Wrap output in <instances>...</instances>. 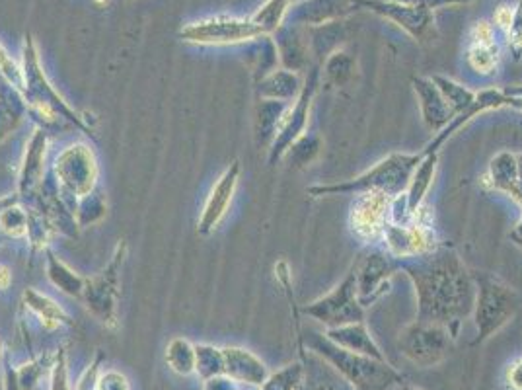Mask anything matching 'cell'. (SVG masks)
<instances>
[{
    "mask_svg": "<svg viewBox=\"0 0 522 390\" xmlns=\"http://www.w3.org/2000/svg\"><path fill=\"white\" fill-rule=\"evenodd\" d=\"M400 273L410 279L415 291V320L445 326L456 340L462 324L472 316L476 299L474 272L460 254L443 242L429 254L400 260Z\"/></svg>",
    "mask_w": 522,
    "mask_h": 390,
    "instance_id": "obj_1",
    "label": "cell"
},
{
    "mask_svg": "<svg viewBox=\"0 0 522 390\" xmlns=\"http://www.w3.org/2000/svg\"><path fill=\"white\" fill-rule=\"evenodd\" d=\"M304 348L324 361H328L337 373L355 390H396L404 385V375L388 363V359H374L355 351L343 350L330 342L324 332L306 330L302 334Z\"/></svg>",
    "mask_w": 522,
    "mask_h": 390,
    "instance_id": "obj_2",
    "label": "cell"
},
{
    "mask_svg": "<svg viewBox=\"0 0 522 390\" xmlns=\"http://www.w3.org/2000/svg\"><path fill=\"white\" fill-rule=\"evenodd\" d=\"M419 153H392L378 160L369 170L359 174L357 178L336 182V184H316L306 192L312 197H328V195H361L386 194L398 197L404 194L410 184L413 170L421 162Z\"/></svg>",
    "mask_w": 522,
    "mask_h": 390,
    "instance_id": "obj_3",
    "label": "cell"
},
{
    "mask_svg": "<svg viewBox=\"0 0 522 390\" xmlns=\"http://www.w3.org/2000/svg\"><path fill=\"white\" fill-rule=\"evenodd\" d=\"M476 299L472 320L476 326L474 346L485 344L497 332H501L519 311L517 291L495 273L474 272Z\"/></svg>",
    "mask_w": 522,
    "mask_h": 390,
    "instance_id": "obj_4",
    "label": "cell"
},
{
    "mask_svg": "<svg viewBox=\"0 0 522 390\" xmlns=\"http://www.w3.org/2000/svg\"><path fill=\"white\" fill-rule=\"evenodd\" d=\"M302 314L322 324L324 330H332L353 322H367V309L361 305L359 299L357 275L353 264L330 293L302 307Z\"/></svg>",
    "mask_w": 522,
    "mask_h": 390,
    "instance_id": "obj_5",
    "label": "cell"
},
{
    "mask_svg": "<svg viewBox=\"0 0 522 390\" xmlns=\"http://www.w3.org/2000/svg\"><path fill=\"white\" fill-rule=\"evenodd\" d=\"M441 244L443 242L439 240L433 225L431 207L425 203L408 223H388L380 246L398 260H410L433 252Z\"/></svg>",
    "mask_w": 522,
    "mask_h": 390,
    "instance_id": "obj_6",
    "label": "cell"
},
{
    "mask_svg": "<svg viewBox=\"0 0 522 390\" xmlns=\"http://www.w3.org/2000/svg\"><path fill=\"white\" fill-rule=\"evenodd\" d=\"M454 338L445 326L413 320L398 336V350L421 369L441 365L452 351Z\"/></svg>",
    "mask_w": 522,
    "mask_h": 390,
    "instance_id": "obj_7",
    "label": "cell"
},
{
    "mask_svg": "<svg viewBox=\"0 0 522 390\" xmlns=\"http://www.w3.org/2000/svg\"><path fill=\"white\" fill-rule=\"evenodd\" d=\"M265 36L269 34L252 18L246 20V18H236L226 14H217L191 22L180 32L182 41L193 45H236Z\"/></svg>",
    "mask_w": 522,
    "mask_h": 390,
    "instance_id": "obj_8",
    "label": "cell"
},
{
    "mask_svg": "<svg viewBox=\"0 0 522 390\" xmlns=\"http://www.w3.org/2000/svg\"><path fill=\"white\" fill-rule=\"evenodd\" d=\"M357 275V291L361 305L369 309L382 299L392 285V277L400 273V260L382 246H367L353 262Z\"/></svg>",
    "mask_w": 522,
    "mask_h": 390,
    "instance_id": "obj_9",
    "label": "cell"
},
{
    "mask_svg": "<svg viewBox=\"0 0 522 390\" xmlns=\"http://www.w3.org/2000/svg\"><path fill=\"white\" fill-rule=\"evenodd\" d=\"M318 90H320V71L312 69L302 84L299 98L289 104L285 116L281 119L279 131L271 143V153H269L271 164H275L277 160H283V156L287 155L291 145L306 133L310 110H312Z\"/></svg>",
    "mask_w": 522,
    "mask_h": 390,
    "instance_id": "obj_10",
    "label": "cell"
},
{
    "mask_svg": "<svg viewBox=\"0 0 522 390\" xmlns=\"http://www.w3.org/2000/svg\"><path fill=\"white\" fill-rule=\"evenodd\" d=\"M392 199L394 197L386 194L355 195L349 207L347 225L359 242H363L365 246L382 244L386 227L390 223Z\"/></svg>",
    "mask_w": 522,
    "mask_h": 390,
    "instance_id": "obj_11",
    "label": "cell"
},
{
    "mask_svg": "<svg viewBox=\"0 0 522 390\" xmlns=\"http://www.w3.org/2000/svg\"><path fill=\"white\" fill-rule=\"evenodd\" d=\"M501 108H513L522 112V98H517L513 94L507 92V88H484L478 92L474 104L464 110L462 114L454 116V119L448 123L443 131H439L421 151V155H439L443 145L448 139L458 133L464 125H468L472 119L482 116L485 112H493V110H501Z\"/></svg>",
    "mask_w": 522,
    "mask_h": 390,
    "instance_id": "obj_12",
    "label": "cell"
},
{
    "mask_svg": "<svg viewBox=\"0 0 522 390\" xmlns=\"http://www.w3.org/2000/svg\"><path fill=\"white\" fill-rule=\"evenodd\" d=\"M238 180H240V162L236 160L224 170L217 184L207 195L203 213L199 217V233L207 234L215 231V227L226 217L238 188Z\"/></svg>",
    "mask_w": 522,
    "mask_h": 390,
    "instance_id": "obj_13",
    "label": "cell"
},
{
    "mask_svg": "<svg viewBox=\"0 0 522 390\" xmlns=\"http://www.w3.org/2000/svg\"><path fill=\"white\" fill-rule=\"evenodd\" d=\"M499 45L495 41V30L489 22H476L470 30V39L466 47V65L478 77H493L499 69Z\"/></svg>",
    "mask_w": 522,
    "mask_h": 390,
    "instance_id": "obj_14",
    "label": "cell"
},
{
    "mask_svg": "<svg viewBox=\"0 0 522 390\" xmlns=\"http://www.w3.org/2000/svg\"><path fill=\"white\" fill-rule=\"evenodd\" d=\"M411 88L415 92L421 121L431 133H439L447 127L448 123L454 119V112L450 110L447 100L443 98L441 90L433 82L431 77L411 78Z\"/></svg>",
    "mask_w": 522,
    "mask_h": 390,
    "instance_id": "obj_15",
    "label": "cell"
},
{
    "mask_svg": "<svg viewBox=\"0 0 522 390\" xmlns=\"http://www.w3.org/2000/svg\"><path fill=\"white\" fill-rule=\"evenodd\" d=\"M326 338L334 342L339 348L355 351L361 355H369L374 359H386V353L376 344V340L367 326V322H353L332 330H324Z\"/></svg>",
    "mask_w": 522,
    "mask_h": 390,
    "instance_id": "obj_16",
    "label": "cell"
},
{
    "mask_svg": "<svg viewBox=\"0 0 522 390\" xmlns=\"http://www.w3.org/2000/svg\"><path fill=\"white\" fill-rule=\"evenodd\" d=\"M302 367L299 390H355L328 361L312 351H302Z\"/></svg>",
    "mask_w": 522,
    "mask_h": 390,
    "instance_id": "obj_17",
    "label": "cell"
},
{
    "mask_svg": "<svg viewBox=\"0 0 522 390\" xmlns=\"http://www.w3.org/2000/svg\"><path fill=\"white\" fill-rule=\"evenodd\" d=\"M517 180H519L517 153L503 151L489 160L487 170L482 176V186L489 192H497L509 197L517 186Z\"/></svg>",
    "mask_w": 522,
    "mask_h": 390,
    "instance_id": "obj_18",
    "label": "cell"
},
{
    "mask_svg": "<svg viewBox=\"0 0 522 390\" xmlns=\"http://www.w3.org/2000/svg\"><path fill=\"white\" fill-rule=\"evenodd\" d=\"M437 170H439V155H423L421 162L413 170L410 184L404 192L406 207L411 217L417 215V211L427 203V195L435 184Z\"/></svg>",
    "mask_w": 522,
    "mask_h": 390,
    "instance_id": "obj_19",
    "label": "cell"
},
{
    "mask_svg": "<svg viewBox=\"0 0 522 390\" xmlns=\"http://www.w3.org/2000/svg\"><path fill=\"white\" fill-rule=\"evenodd\" d=\"M365 6L373 8L374 12L394 20L398 26H402L411 36L419 38L423 30L427 28L431 16L423 6H406V4H390V2H376V0H365Z\"/></svg>",
    "mask_w": 522,
    "mask_h": 390,
    "instance_id": "obj_20",
    "label": "cell"
},
{
    "mask_svg": "<svg viewBox=\"0 0 522 390\" xmlns=\"http://www.w3.org/2000/svg\"><path fill=\"white\" fill-rule=\"evenodd\" d=\"M75 151L73 158H75L76 166H69L67 162L63 160H57V172L61 170V176H63V182L71 188L76 190L78 194H84L92 188V182L96 178V166H94V158L92 153H88L84 147L82 151H78L80 147H73Z\"/></svg>",
    "mask_w": 522,
    "mask_h": 390,
    "instance_id": "obj_21",
    "label": "cell"
},
{
    "mask_svg": "<svg viewBox=\"0 0 522 390\" xmlns=\"http://www.w3.org/2000/svg\"><path fill=\"white\" fill-rule=\"evenodd\" d=\"M224 357H226V367L228 373L242 383L248 385H263L267 379V369L261 363L256 355H252L250 351L238 350H224Z\"/></svg>",
    "mask_w": 522,
    "mask_h": 390,
    "instance_id": "obj_22",
    "label": "cell"
},
{
    "mask_svg": "<svg viewBox=\"0 0 522 390\" xmlns=\"http://www.w3.org/2000/svg\"><path fill=\"white\" fill-rule=\"evenodd\" d=\"M302 80L293 71H273L267 77L261 78L260 96L263 100H277V102H295L302 90Z\"/></svg>",
    "mask_w": 522,
    "mask_h": 390,
    "instance_id": "obj_23",
    "label": "cell"
},
{
    "mask_svg": "<svg viewBox=\"0 0 522 390\" xmlns=\"http://www.w3.org/2000/svg\"><path fill=\"white\" fill-rule=\"evenodd\" d=\"M431 78L437 84V88L441 90V94L447 100V104L450 106V110L454 112V116H458L464 110H468L474 104L476 96H478L476 90H472L470 86H464L462 82H458L454 78H448L445 75H433Z\"/></svg>",
    "mask_w": 522,
    "mask_h": 390,
    "instance_id": "obj_24",
    "label": "cell"
},
{
    "mask_svg": "<svg viewBox=\"0 0 522 390\" xmlns=\"http://www.w3.org/2000/svg\"><path fill=\"white\" fill-rule=\"evenodd\" d=\"M287 108H289L287 102H277V100L261 102L260 112H258V139H260L261 145L273 143Z\"/></svg>",
    "mask_w": 522,
    "mask_h": 390,
    "instance_id": "obj_25",
    "label": "cell"
},
{
    "mask_svg": "<svg viewBox=\"0 0 522 390\" xmlns=\"http://www.w3.org/2000/svg\"><path fill=\"white\" fill-rule=\"evenodd\" d=\"M322 149H324V141L318 135L304 133L302 137H299L291 145V149L287 151V155L283 156V158L291 160L293 166H297V168H304V166L312 164L320 156Z\"/></svg>",
    "mask_w": 522,
    "mask_h": 390,
    "instance_id": "obj_26",
    "label": "cell"
},
{
    "mask_svg": "<svg viewBox=\"0 0 522 390\" xmlns=\"http://www.w3.org/2000/svg\"><path fill=\"white\" fill-rule=\"evenodd\" d=\"M304 375L302 363H293L265 379L263 390H299Z\"/></svg>",
    "mask_w": 522,
    "mask_h": 390,
    "instance_id": "obj_27",
    "label": "cell"
},
{
    "mask_svg": "<svg viewBox=\"0 0 522 390\" xmlns=\"http://www.w3.org/2000/svg\"><path fill=\"white\" fill-rule=\"evenodd\" d=\"M353 71H355L353 59H349L345 53H336L334 57L328 59L324 77L334 86H345L353 78Z\"/></svg>",
    "mask_w": 522,
    "mask_h": 390,
    "instance_id": "obj_28",
    "label": "cell"
},
{
    "mask_svg": "<svg viewBox=\"0 0 522 390\" xmlns=\"http://www.w3.org/2000/svg\"><path fill=\"white\" fill-rule=\"evenodd\" d=\"M0 77L18 90H22V86H26L24 69L14 61V57L8 53V49L2 43H0Z\"/></svg>",
    "mask_w": 522,
    "mask_h": 390,
    "instance_id": "obj_29",
    "label": "cell"
},
{
    "mask_svg": "<svg viewBox=\"0 0 522 390\" xmlns=\"http://www.w3.org/2000/svg\"><path fill=\"white\" fill-rule=\"evenodd\" d=\"M507 34V45H509V51L513 53V57L517 61L522 59V0L519 2V6L515 8V16H513V22L509 26V30L505 32Z\"/></svg>",
    "mask_w": 522,
    "mask_h": 390,
    "instance_id": "obj_30",
    "label": "cell"
},
{
    "mask_svg": "<svg viewBox=\"0 0 522 390\" xmlns=\"http://www.w3.org/2000/svg\"><path fill=\"white\" fill-rule=\"evenodd\" d=\"M503 383L507 390H522V355L507 363L503 373Z\"/></svg>",
    "mask_w": 522,
    "mask_h": 390,
    "instance_id": "obj_31",
    "label": "cell"
},
{
    "mask_svg": "<svg viewBox=\"0 0 522 390\" xmlns=\"http://www.w3.org/2000/svg\"><path fill=\"white\" fill-rule=\"evenodd\" d=\"M513 16H515V6H509V4H501L497 10H495V16H493V22L497 28L501 30H509L511 22H513Z\"/></svg>",
    "mask_w": 522,
    "mask_h": 390,
    "instance_id": "obj_32",
    "label": "cell"
},
{
    "mask_svg": "<svg viewBox=\"0 0 522 390\" xmlns=\"http://www.w3.org/2000/svg\"><path fill=\"white\" fill-rule=\"evenodd\" d=\"M517 162H519V180H517L513 194L509 195V199H513L522 209V153H517Z\"/></svg>",
    "mask_w": 522,
    "mask_h": 390,
    "instance_id": "obj_33",
    "label": "cell"
},
{
    "mask_svg": "<svg viewBox=\"0 0 522 390\" xmlns=\"http://www.w3.org/2000/svg\"><path fill=\"white\" fill-rule=\"evenodd\" d=\"M511 240L519 246V248H522V215L521 219H519V223L513 227V231H511Z\"/></svg>",
    "mask_w": 522,
    "mask_h": 390,
    "instance_id": "obj_34",
    "label": "cell"
},
{
    "mask_svg": "<svg viewBox=\"0 0 522 390\" xmlns=\"http://www.w3.org/2000/svg\"><path fill=\"white\" fill-rule=\"evenodd\" d=\"M8 285H10V272L4 266H0V289H6Z\"/></svg>",
    "mask_w": 522,
    "mask_h": 390,
    "instance_id": "obj_35",
    "label": "cell"
},
{
    "mask_svg": "<svg viewBox=\"0 0 522 390\" xmlns=\"http://www.w3.org/2000/svg\"><path fill=\"white\" fill-rule=\"evenodd\" d=\"M396 390H421V389H417V387H411V385H406V383H404V385H400V387H398V389Z\"/></svg>",
    "mask_w": 522,
    "mask_h": 390,
    "instance_id": "obj_36",
    "label": "cell"
}]
</instances>
